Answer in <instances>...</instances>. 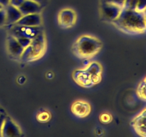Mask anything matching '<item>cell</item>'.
I'll return each instance as SVG.
<instances>
[{"mask_svg": "<svg viewBox=\"0 0 146 137\" xmlns=\"http://www.w3.org/2000/svg\"><path fill=\"white\" fill-rule=\"evenodd\" d=\"M16 24L27 27H40L42 24V18L40 13L23 15Z\"/></svg>", "mask_w": 146, "mask_h": 137, "instance_id": "10", "label": "cell"}, {"mask_svg": "<svg viewBox=\"0 0 146 137\" xmlns=\"http://www.w3.org/2000/svg\"><path fill=\"white\" fill-rule=\"evenodd\" d=\"M10 0H0V4L4 7H6L9 4Z\"/></svg>", "mask_w": 146, "mask_h": 137, "instance_id": "25", "label": "cell"}, {"mask_svg": "<svg viewBox=\"0 0 146 137\" xmlns=\"http://www.w3.org/2000/svg\"><path fill=\"white\" fill-rule=\"evenodd\" d=\"M113 24L120 30L128 34H140L146 32L144 14L135 10L123 8L120 16Z\"/></svg>", "mask_w": 146, "mask_h": 137, "instance_id": "1", "label": "cell"}, {"mask_svg": "<svg viewBox=\"0 0 146 137\" xmlns=\"http://www.w3.org/2000/svg\"><path fill=\"white\" fill-rule=\"evenodd\" d=\"M6 116H7V115H6L5 113H4V110H1V111H0V136H1V128H2L3 124H4Z\"/></svg>", "mask_w": 146, "mask_h": 137, "instance_id": "23", "label": "cell"}, {"mask_svg": "<svg viewBox=\"0 0 146 137\" xmlns=\"http://www.w3.org/2000/svg\"><path fill=\"white\" fill-rule=\"evenodd\" d=\"M6 24V13L4 8L0 10V27Z\"/></svg>", "mask_w": 146, "mask_h": 137, "instance_id": "22", "label": "cell"}, {"mask_svg": "<svg viewBox=\"0 0 146 137\" xmlns=\"http://www.w3.org/2000/svg\"><path fill=\"white\" fill-rule=\"evenodd\" d=\"M76 13L72 9H63L58 14V24L64 29L71 28L74 26L76 22Z\"/></svg>", "mask_w": 146, "mask_h": 137, "instance_id": "5", "label": "cell"}, {"mask_svg": "<svg viewBox=\"0 0 146 137\" xmlns=\"http://www.w3.org/2000/svg\"><path fill=\"white\" fill-rule=\"evenodd\" d=\"M4 10L6 13V24L7 25L11 26L16 24L23 16L19 8L10 4L4 7Z\"/></svg>", "mask_w": 146, "mask_h": 137, "instance_id": "13", "label": "cell"}, {"mask_svg": "<svg viewBox=\"0 0 146 137\" xmlns=\"http://www.w3.org/2000/svg\"><path fill=\"white\" fill-rule=\"evenodd\" d=\"M1 110H3V109H2V108H1V107H0V111H1Z\"/></svg>", "mask_w": 146, "mask_h": 137, "instance_id": "29", "label": "cell"}, {"mask_svg": "<svg viewBox=\"0 0 146 137\" xmlns=\"http://www.w3.org/2000/svg\"><path fill=\"white\" fill-rule=\"evenodd\" d=\"M4 7H3V6H2V5H1V4H0V10L3 9H4Z\"/></svg>", "mask_w": 146, "mask_h": 137, "instance_id": "27", "label": "cell"}, {"mask_svg": "<svg viewBox=\"0 0 146 137\" xmlns=\"http://www.w3.org/2000/svg\"><path fill=\"white\" fill-rule=\"evenodd\" d=\"M86 71L90 76L101 75V72H102V67L98 63L92 62L88 65Z\"/></svg>", "mask_w": 146, "mask_h": 137, "instance_id": "15", "label": "cell"}, {"mask_svg": "<svg viewBox=\"0 0 146 137\" xmlns=\"http://www.w3.org/2000/svg\"><path fill=\"white\" fill-rule=\"evenodd\" d=\"M11 26L9 34L15 37L16 39L20 38V37H26V38L33 39L37 34L44 31L41 26L40 27H27V26L18 25L16 24Z\"/></svg>", "mask_w": 146, "mask_h": 137, "instance_id": "3", "label": "cell"}, {"mask_svg": "<svg viewBox=\"0 0 146 137\" xmlns=\"http://www.w3.org/2000/svg\"><path fill=\"white\" fill-rule=\"evenodd\" d=\"M19 59L23 62H30V61H33L38 59V58L36 56L31 46L29 45L27 48L24 49Z\"/></svg>", "mask_w": 146, "mask_h": 137, "instance_id": "14", "label": "cell"}, {"mask_svg": "<svg viewBox=\"0 0 146 137\" xmlns=\"http://www.w3.org/2000/svg\"><path fill=\"white\" fill-rule=\"evenodd\" d=\"M125 1V0H101V2L110 3V4H115V5H118L123 8Z\"/></svg>", "mask_w": 146, "mask_h": 137, "instance_id": "20", "label": "cell"}, {"mask_svg": "<svg viewBox=\"0 0 146 137\" xmlns=\"http://www.w3.org/2000/svg\"><path fill=\"white\" fill-rule=\"evenodd\" d=\"M102 48V43L95 37L82 35L78 37L73 45V52L81 59H88L94 57Z\"/></svg>", "mask_w": 146, "mask_h": 137, "instance_id": "2", "label": "cell"}, {"mask_svg": "<svg viewBox=\"0 0 146 137\" xmlns=\"http://www.w3.org/2000/svg\"><path fill=\"white\" fill-rule=\"evenodd\" d=\"M51 118V115L48 111H43L37 116V119L41 122H47Z\"/></svg>", "mask_w": 146, "mask_h": 137, "instance_id": "17", "label": "cell"}, {"mask_svg": "<svg viewBox=\"0 0 146 137\" xmlns=\"http://www.w3.org/2000/svg\"><path fill=\"white\" fill-rule=\"evenodd\" d=\"M21 136V130L18 125L10 118L6 116L1 131V136L11 137Z\"/></svg>", "mask_w": 146, "mask_h": 137, "instance_id": "6", "label": "cell"}, {"mask_svg": "<svg viewBox=\"0 0 146 137\" xmlns=\"http://www.w3.org/2000/svg\"><path fill=\"white\" fill-rule=\"evenodd\" d=\"M30 45L32 47L37 58H41L45 53L46 46L44 31H42L39 34H37L33 39H31V42Z\"/></svg>", "mask_w": 146, "mask_h": 137, "instance_id": "7", "label": "cell"}, {"mask_svg": "<svg viewBox=\"0 0 146 137\" xmlns=\"http://www.w3.org/2000/svg\"><path fill=\"white\" fill-rule=\"evenodd\" d=\"M143 14H144V16H145V21H146V9L145 10V11H144Z\"/></svg>", "mask_w": 146, "mask_h": 137, "instance_id": "28", "label": "cell"}, {"mask_svg": "<svg viewBox=\"0 0 146 137\" xmlns=\"http://www.w3.org/2000/svg\"><path fill=\"white\" fill-rule=\"evenodd\" d=\"M71 111L76 116L84 118L91 112V106L86 101H76L72 104Z\"/></svg>", "mask_w": 146, "mask_h": 137, "instance_id": "12", "label": "cell"}, {"mask_svg": "<svg viewBox=\"0 0 146 137\" xmlns=\"http://www.w3.org/2000/svg\"><path fill=\"white\" fill-rule=\"evenodd\" d=\"M33 1H37V2L40 3V4H42L44 2V0H33Z\"/></svg>", "mask_w": 146, "mask_h": 137, "instance_id": "26", "label": "cell"}, {"mask_svg": "<svg viewBox=\"0 0 146 137\" xmlns=\"http://www.w3.org/2000/svg\"><path fill=\"white\" fill-rule=\"evenodd\" d=\"M131 125L138 135L141 136H145L146 131V107L132 120Z\"/></svg>", "mask_w": 146, "mask_h": 137, "instance_id": "8", "label": "cell"}, {"mask_svg": "<svg viewBox=\"0 0 146 137\" xmlns=\"http://www.w3.org/2000/svg\"><path fill=\"white\" fill-rule=\"evenodd\" d=\"M17 39L18 40L19 44H21V47H22L24 49L27 48V47H29V46L31 44V39L26 38V37H20V38Z\"/></svg>", "mask_w": 146, "mask_h": 137, "instance_id": "19", "label": "cell"}, {"mask_svg": "<svg viewBox=\"0 0 146 137\" xmlns=\"http://www.w3.org/2000/svg\"><path fill=\"white\" fill-rule=\"evenodd\" d=\"M24 1H25V0H10L9 4L13 6V7L19 8V7L23 4V2H24Z\"/></svg>", "mask_w": 146, "mask_h": 137, "instance_id": "24", "label": "cell"}, {"mask_svg": "<svg viewBox=\"0 0 146 137\" xmlns=\"http://www.w3.org/2000/svg\"><path fill=\"white\" fill-rule=\"evenodd\" d=\"M137 95L143 101H146V76L138 84L137 88Z\"/></svg>", "mask_w": 146, "mask_h": 137, "instance_id": "16", "label": "cell"}, {"mask_svg": "<svg viewBox=\"0 0 146 137\" xmlns=\"http://www.w3.org/2000/svg\"><path fill=\"white\" fill-rule=\"evenodd\" d=\"M7 51L11 57L14 59H20L24 49L21 47L18 40L11 35H9L7 41Z\"/></svg>", "mask_w": 146, "mask_h": 137, "instance_id": "9", "label": "cell"}, {"mask_svg": "<svg viewBox=\"0 0 146 137\" xmlns=\"http://www.w3.org/2000/svg\"><path fill=\"white\" fill-rule=\"evenodd\" d=\"M122 9L123 7L110 3L101 2L100 4L101 19L108 22L113 23L120 16Z\"/></svg>", "mask_w": 146, "mask_h": 137, "instance_id": "4", "label": "cell"}, {"mask_svg": "<svg viewBox=\"0 0 146 137\" xmlns=\"http://www.w3.org/2000/svg\"><path fill=\"white\" fill-rule=\"evenodd\" d=\"M100 119L102 121L103 123H109L111 122V120H112V116H111V114H108V113H104V114H101V116H100Z\"/></svg>", "mask_w": 146, "mask_h": 137, "instance_id": "21", "label": "cell"}, {"mask_svg": "<svg viewBox=\"0 0 146 137\" xmlns=\"http://www.w3.org/2000/svg\"><path fill=\"white\" fill-rule=\"evenodd\" d=\"M19 9L20 10L22 15L41 13L42 10V4L33 0H25L19 7Z\"/></svg>", "mask_w": 146, "mask_h": 137, "instance_id": "11", "label": "cell"}, {"mask_svg": "<svg viewBox=\"0 0 146 137\" xmlns=\"http://www.w3.org/2000/svg\"><path fill=\"white\" fill-rule=\"evenodd\" d=\"M146 9V0H138L135 11L143 13Z\"/></svg>", "mask_w": 146, "mask_h": 137, "instance_id": "18", "label": "cell"}]
</instances>
